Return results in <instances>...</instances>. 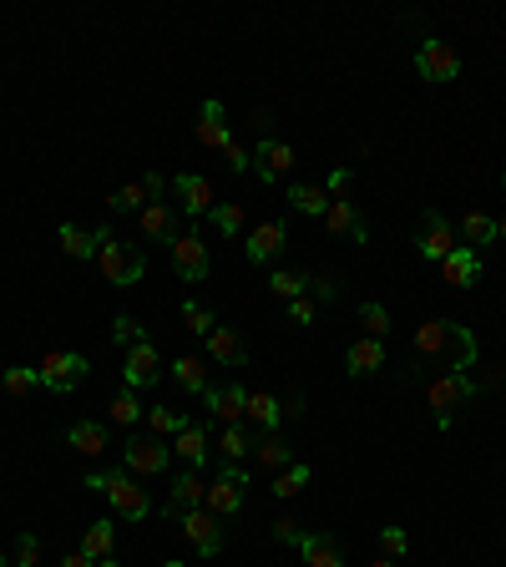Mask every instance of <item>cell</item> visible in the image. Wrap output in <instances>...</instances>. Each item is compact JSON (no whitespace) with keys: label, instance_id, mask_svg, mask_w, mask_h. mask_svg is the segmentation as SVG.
<instances>
[{"label":"cell","instance_id":"33","mask_svg":"<svg viewBox=\"0 0 506 567\" xmlns=\"http://www.w3.org/2000/svg\"><path fill=\"white\" fill-rule=\"evenodd\" d=\"M61 249H66L71 259H92V254H97V233L76 228V223H61Z\"/></svg>","mask_w":506,"mask_h":567},{"label":"cell","instance_id":"36","mask_svg":"<svg viewBox=\"0 0 506 567\" xmlns=\"http://www.w3.org/2000/svg\"><path fill=\"white\" fill-rule=\"evenodd\" d=\"M107 416H112L117 426H137V421H142V405H137V390H117V395H112V405H107Z\"/></svg>","mask_w":506,"mask_h":567},{"label":"cell","instance_id":"44","mask_svg":"<svg viewBox=\"0 0 506 567\" xmlns=\"http://www.w3.org/2000/svg\"><path fill=\"white\" fill-rule=\"evenodd\" d=\"M112 340H117L122 350H132V345H142L147 335H142V324H137L132 314H117V319H112Z\"/></svg>","mask_w":506,"mask_h":567},{"label":"cell","instance_id":"14","mask_svg":"<svg viewBox=\"0 0 506 567\" xmlns=\"http://www.w3.org/2000/svg\"><path fill=\"white\" fill-rule=\"evenodd\" d=\"M289 168H294V147L279 142V137H264L259 152H253V173H259V183H279Z\"/></svg>","mask_w":506,"mask_h":567},{"label":"cell","instance_id":"27","mask_svg":"<svg viewBox=\"0 0 506 567\" xmlns=\"http://www.w3.org/2000/svg\"><path fill=\"white\" fill-rule=\"evenodd\" d=\"M66 441H71V451H81V456H102V451H107V431H102L97 421H76V426L66 431Z\"/></svg>","mask_w":506,"mask_h":567},{"label":"cell","instance_id":"29","mask_svg":"<svg viewBox=\"0 0 506 567\" xmlns=\"http://www.w3.org/2000/svg\"><path fill=\"white\" fill-rule=\"evenodd\" d=\"M248 451H253V431H248V421H243V426H223V436H218V456H223L228 466H238Z\"/></svg>","mask_w":506,"mask_h":567},{"label":"cell","instance_id":"3","mask_svg":"<svg viewBox=\"0 0 506 567\" xmlns=\"http://www.w3.org/2000/svg\"><path fill=\"white\" fill-rule=\"evenodd\" d=\"M471 390H476V385H471L466 375H456V370H446V375H436V380L426 385V400H431V411H436V426H441V431L456 426V411L471 400Z\"/></svg>","mask_w":506,"mask_h":567},{"label":"cell","instance_id":"40","mask_svg":"<svg viewBox=\"0 0 506 567\" xmlns=\"http://www.w3.org/2000/svg\"><path fill=\"white\" fill-rule=\"evenodd\" d=\"M0 385H6L11 395H31V390L41 385V370H31V365H11L6 375H0Z\"/></svg>","mask_w":506,"mask_h":567},{"label":"cell","instance_id":"60","mask_svg":"<svg viewBox=\"0 0 506 567\" xmlns=\"http://www.w3.org/2000/svg\"><path fill=\"white\" fill-rule=\"evenodd\" d=\"M501 188H506V173H501Z\"/></svg>","mask_w":506,"mask_h":567},{"label":"cell","instance_id":"39","mask_svg":"<svg viewBox=\"0 0 506 567\" xmlns=\"http://www.w3.org/2000/svg\"><path fill=\"white\" fill-rule=\"evenodd\" d=\"M360 324H365V330H370V340H385L390 330H395V324H390V309L385 304H360Z\"/></svg>","mask_w":506,"mask_h":567},{"label":"cell","instance_id":"49","mask_svg":"<svg viewBox=\"0 0 506 567\" xmlns=\"http://www.w3.org/2000/svg\"><path fill=\"white\" fill-rule=\"evenodd\" d=\"M304 537H309V532H299L294 517H279V522H274V542H284V547H304Z\"/></svg>","mask_w":506,"mask_h":567},{"label":"cell","instance_id":"55","mask_svg":"<svg viewBox=\"0 0 506 567\" xmlns=\"http://www.w3.org/2000/svg\"><path fill=\"white\" fill-rule=\"evenodd\" d=\"M97 567H127V562H117V557H107V562H97Z\"/></svg>","mask_w":506,"mask_h":567},{"label":"cell","instance_id":"56","mask_svg":"<svg viewBox=\"0 0 506 567\" xmlns=\"http://www.w3.org/2000/svg\"><path fill=\"white\" fill-rule=\"evenodd\" d=\"M375 567H400V562H390V557H380V562H375Z\"/></svg>","mask_w":506,"mask_h":567},{"label":"cell","instance_id":"19","mask_svg":"<svg viewBox=\"0 0 506 567\" xmlns=\"http://www.w3.org/2000/svg\"><path fill=\"white\" fill-rule=\"evenodd\" d=\"M208 355L218 360V365H248V345H243V335L238 330H228V324H218V330L208 335Z\"/></svg>","mask_w":506,"mask_h":567},{"label":"cell","instance_id":"31","mask_svg":"<svg viewBox=\"0 0 506 567\" xmlns=\"http://www.w3.org/2000/svg\"><path fill=\"white\" fill-rule=\"evenodd\" d=\"M253 461H259V466H274V471H284V466H294V446L284 441V436H264L259 441V451H253Z\"/></svg>","mask_w":506,"mask_h":567},{"label":"cell","instance_id":"58","mask_svg":"<svg viewBox=\"0 0 506 567\" xmlns=\"http://www.w3.org/2000/svg\"><path fill=\"white\" fill-rule=\"evenodd\" d=\"M162 567H183V562H178V557H173V562H162Z\"/></svg>","mask_w":506,"mask_h":567},{"label":"cell","instance_id":"35","mask_svg":"<svg viewBox=\"0 0 506 567\" xmlns=\"http://www.w3.org/2000/svg\"><path fill=\"white\" fill-rule=\"evenodd\" d=\"M461 238H466V243H491V238H496V218L481 213V208H471V213L461 218Z\"/></svg>","mask_w":506,"mask_h":567},{"label":"cell","instance_id":"28","mask_svg":"<svg viewBox=\"0 0 506 567\" xmlns=\"http://www.w3.org/2000/svg\"><path fill=\"white\" fill-rule=\"evenodd\" d=\"M289 203H294V213H304V218H324V213H329V193L314 188V183H294V188H289Z\"/></svg>","mask_w":506,"mask_h":567},{"label":"cell","instance_id":"7","mask_svg":"<svg viewBox=\"0 0 506 567\" xmlns=\"http://www.w3.org/2000/svg\"><path fill=\"white\" fill-rule=\"evenodd\" d=\"M173 269H178V279H188V284H203V279L213 274L208 243H203L198 233H178V238H173Z\"/></svg>","mask_w":506,"mask_h":567},{"label":"cell","instance_id":"53","mask_svg":"<svg viewBox=\"0 0 506 567\" xmlns=\"http://www.w3.org/2000/svg\"><path fill=\"white\" fill-rule=\"evenodd\" d=\"M142 183H147V198H152V203H162V193H167V178H162V173H147Z\"/></svg>","mask_w":506,"mask_h":567},{"label":"cell","instance_id":"32","mask_svg":"<svg viewBox=\"0 0 506 567\" xmlns=\"http://www.w3.org/2000/svg\"><path fill=\"white\" fill-rule=\"evenodd\" d=\"M173 380H178L188 395H203V390H208V370H203V360H198V355L173 360Z\"/></svg>","mask_w":506,"mask_h":567},{"label":"cell","instance_id":"50","mask_svg":"<svg viewBox=\"0 0 506 567\" xmlns=\"http://www.w3.org/2000/svg\"><path fill=\"white\" fill-rule=\"evenodd\" d=\"M314 314H319V304H314L309 294H299V299H289V319H294V324H314Z\"/></svg>","mask_w":506,"mask_h":567},{"label":"cell","instance_id":"9","mask_svg":"<svg viewBox=\"0 0 506 567\" xmlns=\"http://www.w3.org/2000/svg\"><path fill=\"white\" fill-rule=\"evenodd\" d=\"M415 249H420V259H431V264H441L451 249H456V228H451V218L446 213H426L420 218V233H415Z\"/></svg>","mask_w":506,"mask_h":567},{"label":"cell","instance_id":"16","mask_svg":"<svg viewBox=\"0 0 506 567\" xmlns=\"http://www.w3.org/2000/svg\"><path fill=\"white\" fill-rule=\"evenodd\" d=\"M183 532H188V542L198 547V557H218V552H223V532H218V517H213L208 507H193V512L183 517Z\"/></svg>","mask_w":506,"mask_h":567},{"label":"cell","instance_id":"5","mask_svg":"<svg viewBox=\"0 0 506 567\" xmlns=\"http://www.w3.org/2000/svg\"><path fill=\"white\" fill-rule=\"evenodd\" d=\"M92 375V365H87V355H66V350H51L46 360H41V385L51 390V395H71L81 380Z\"/></svg>","mask_w":506,"mask_h":567},{"label":"cell","instance_id":"52","mask_svg":"<svg viewBox=\"0 0 506 567\" xmlns=\"http://www.w3.org/2000/svg\"><path fill=\"white\" fill-rule=\"evenodd\" d=\"M107 481H112V471H87L81 476V486H87V492H102V497H107Z\"/></svg>","mask_w":506,"mask_h":567},{"label":"cell","instance_id":"41","mask_svg":"<svg viewBox=\"0 0 506 567\" xmlns=\"http://www.w3.org/2000/svg\"><path fill=\"white\" fill-rule=\"evenodd\" d=\"M304 481H309V466H304V461L284 466V471L274 476V497H294V492H304Z\"/></svg>","mask_w":506,"mask_h":567},{"label":"cell","instance_id":"21","mask_svg":"<svg viewBox=\"0 0 506 567\" xmlns=\"http://www.w3.org/2000/svg\"><path fill=\"white\" fill-rule=\"evenodd\" d=\"M324 223H329V233H340V238H355V243H365V238H370V228H365V218L355 213V203H350V198H345V203H329Z\"/></svg>","mask_w":506,"mask_h":567},{"label":"cell","instance_id":"30","mask_svg":"<svg viewBox=\"0 0 506 567\" xmlns=\"http://www.w3.org/2000/svg\"><path fill=\"white\" fill-rule=\"evenodd\" d=\"M112 547H117V527H112V522H92L87 537H81V552H87L92 562H107Z\"/></svg>","mask_w":506,"mask_h":567},{"label":"cell","instance_id":"20","mask_svg":"<svg viewBox=\"0 0 506 567\" xmlns=\"http://www.w3.org/2000/svg\"><path fill=\"white\" fill-rule=\"evenodd\" d=\"M243 421H248V426H259V431H274V426L284 421V400H279V395H269V390H253V395H248Z\"/></svg>","mask_w":506,"mask_h":567},{"label":"cell","instance_id":"2","mask_svg":"<svg viewBox=\"0 0 506 567\" xmlns=\"http://www.w3.org/2000/svg\"><path fill=\"white\" fill-rule=\"evenodd\" d=\"M97 264H102L107 284H117V289H132L147 274V259L132 249V243H117L112 228H97Z\"/></svg>","mask_w":506,"mask_h":567},{"label":"cell","instance_id":"46","mask_svg":"<svg viewBox=\"0 0 506 567\" xmlns=\"http://www.w3.org/2000/svg\"><path fill=\"white\" fill-rule=\"evenodd\" d=\"M350 188H355V173H350V168H334V173H329V183H324L329 203H345V198H350Z\"/></svg>","mask_w":506,"mask_h":567},{"label":"cell","instance_id":"1","mask_svg":"<svg viewBox=\"0 0 506 567\" xmlns=\"http://www.w3.org/2000/svg\"><path fill=\"white\" fill-rule=\"evenodd\" d=\"M415 355L426 365H446V370L466 375L476 365V335L466 330V324H456V319H426L415 330Z\"/></svg>","mask_w":506,"mask_h":567},{"label":"cell","instance_id":"37","mask_svg":"<svg viewBox=\"0 0 506 567\" xmlns=\"http://www.w3.org/2000/svg\"><path fill=\"white\" fill-rule=\"evenodd\" d=\"M107 203H112V213H132V208L142 213V208H147L152 198H147V183H122V188H117V193H112Z\"/></svg>","mask_w":506,"mask_h":567},{"label":"cell","instance_id":"15","mask_svg":"<svg viewBox=\"0 0 506 567\" xmlns=\"http://www.w3.org/2000/svg\"><path fill=\"white\" fill-rule=\"evenodd\" d=\"M284 238H289L284 218H269V223H259V228L248 233V243H243V254H248V264H269V259H279V249H284Z\"/></svg>","mask_w":506,"mask_h":567},{"label":"cell","instance_id":"47","mask_svg":"<svg viewBox=\"0 0 506 567\" xmlns=\"http://www.w3.org/2000/svg\"><path fill=\"white\" fill-rule=\"evenodd\" d=\"M309 289H314V304H329V299H340V274H319V279H309Z\"/></svg>","mask_w":506,"mask_h":567},{"label":"cell","instance_id":"43","mask_svg":"<svg viewBox=\"0 0 506 567\" xmlns=\"http://www.w3.org/2000/svg\"><path fill=\"white\" fill-rule=\"evenodd\" d=\"M183 324H188V330H193V335H203V340H208V335L218 330V319H213V314H208L203 304H193V299L183 304Z\"/></svg>","mask_w":506,"mask_h":567},{"label":"cell","instance_id":"59","mask_svg":"<svg viewBox=\"0 0 506 567\" xmlns=\"http://www.w3.org/2000/svg\"><path fill=\"white\" fill-rule=\"evenodd\" d=\"M0 567H11V562H6V557H0Z\"/></svg>","mask_w":506,"mask_h":567},{"label":"cell","instance_id":"54","mask_svg":"<svg viewBox=\"0 0 506 567\" xmlns=\"http://www.w3.org/2000/svg\"><path fill=\"white\" fill-rule=\"evenodd\" d=\"M56 567H97V562H92V557H87V552H66V557H61V562H56Z\"/></svg>","mask_w":506,"mask_h":567},{"label":"cell","instance_id":"11","mask_svg":"<svg viewBox=\"0 0 506 567\" xmlns=\"http://www.w3.org/2000/svg\"><path fill=\"white\" fill-rule=\"evenodd\" d=\"M208 502V481L198 476V471H178L173 476V497H167V507H162V517L167 522H183L193 507H203Z\"/></svg>","mask_w":506,"mask_h":567},{"label":"cell","instance_id":"8","mask_svg":"<svg viewBox=\"0 0 506 567\" xmlns=\"http://www.w3.org/2000/svg\"><path fill=\"white\" fill-rule=\"evenodd\" d=\"M167 456H173V446H162L157 436H132L122 446V466L132 476H162L167 471Z\"/></svg>","mask_w":506,"mask_h":567},{"label":"cell","instance_id":"6","mask_svg":"<svg viewBox=\"0 0 506 567\" xmlns=\"http://www.w3.org/2000/svg\"><path fill=\"white\" fill-rule=\"evenodd\" d=\"M107 502H112V507H117V517H127V522H142V517L152 512L147 486H137V481H132V471H112V481H107Z\"/></svg>","mask_w":506,"mask_h":567},{"label":"cell","instance_id":"25","mask_svg":"<svg viewBox=\"0 0 506 567\" xmlns=\"http://www.w3.org/2000/svg\"><path fill=\"white\" fill-rule=\"evenodd\" d=\"M299 552H304V567H345V552L334 547V537H324V532H309Z\"/></svg>","mask_w":506,"mask_h":567},{"label":"cell","instance_id":"51","mask_svg":"<svg viewBox=\"0 0 506 567\" xmlns=\"http://www.w3.org/2000/svg\"><path fill=\"white\" fill-rule=\"evenodd\" d=\"M223 157H228V168H233V173H248V162H253L238 142H228V147H223Z\"/></svg>","mask_w":506,"mask_h":567},{"label":"cell","instance_id":"17","mask_svg":"<svg viewBox=\"0 0 506 567\" xmlns=\"http://www.w3.org/2000/svg\"><path fill=\"white\" fill-rule=\"evenodd\" d=\"M137 228L152 238V243H167L173 249V238H178V218H173V203H147L137 213Z\"/></svg>","mask_w":506,"mask_h":567},{"label":"cell","instance_id":"42","mask_svg":"<svg viewBox=\"0 0 506 567\" xmlns=\"http://www.w3.org/2000/svg\"><path fill=\"white\" fill-rule=\"evenodd\" d=\"M213 223H218V233L238 238L243 233V203H213Z\"/></svg>","mask_w":506,"mask_h":567},{"label":"cell","instance_id":"10","mask_svg":"<svg viewBox=\"0 0 506 567\" xmlns=\"http://www.w3.org/2000/svg\"><path fill=\"white\" fill-rule=\"evenodd\" d=\"M415 71L426 76V81H456V76H461V56H456L451 41H420Z\"/></svg>","mask_w":506,"mask_h":567},{"label":"cell","instance_id":"26","mask_svg":"<svg viewBox=\"0 0 506 567\" xmlns=\"http://www.w3.org/2000/svg\"><path fill=\"white\" fill-rule=\"evenodd\" d=\"M173 451L188 461V466H203L208 461V426H183L173 436Z\"/></svg>","mask_w":506,"mask_h":567},{"label":"cell","instance_id":"12","mask_svg":"<svg viewBox=\"0 0 506 567\" xmlns=\"http://www.w3.org/2000/svg\"><path fill=\"white\" fill-rule=\"evenodd\" d=\"M203 405H208V416L223 421V426H243V411H248V390L243 385H208L203 390Z\"/></svg>","mask_w":506,"mask_h":567},{"label":"cell","instance_id":"22","mask_svg":"<svg viewBox=\"0 0 506 567\" xmlns=\"http://www.w3.org/2000/svg\"><path fill=\"white\" fill-rule=\"evenodd\" d=\"M441 274H446V284L466 289V284H476V279H481V259H476L471 249H451V254L441 259Z\"/></svg>","mask_w":506,"mask_h":567},{"label":"cell","instance_id":"18","mask_svg":"<svg viewBox=\"0 0 506 567\" xmlns=\"http://www.w3.org/2000/svg\"><path fill=\"white\" fill-rule=\"evenodd\" d=\"M173 188H178V198H183V213H193V218L213 213V183H208V178H198V173H178Z\"/></svg>","mask_w":506,"mask_h":567},{"label":"cell","instance_id":"24","mask_svg":"<svg viewBox=\"0 0 506 567\" xmlns=\"http://www.w3.org/2000/svg\"><path fill=\"white\" fill-rule=\"evenodd\" d=\"M380 365H385V345H380V340H370V335H365V340H355V345H350V355H345V370H350V375H375Z\"/></svg>","mask_w":506,"mask_h":567},{"label":"cell","instance_id":"13","mask_svg":"<svg viewBox=\"0 0 506 567\" xmlns=\"http://www.w3.org/2000/svg\"><path fill=\"white\" fill-rule=\"evenodd\" d=\"M122 380H127V390H147V385L162 380V360H157V350H152L147 340L127 350V360H122Z\"/></svg>","mask_w":506,"mask_h":567},{"label":"cell","instance_id":"34","mask_svg":"<svg viewBox=\"0 0 506 567\" xmlns=\"http://www.w3.org/2000/svg\"><path fill=\"white\" fill-rule=\"evenodd\" d=\"M147 426H152L157 436H178V431L188 426V416L178 411V405H152V411H147Z\"/></svg>","mask_w":506,"mask_h":567},{"label":"cell","instance_id":"4","mask_svg":"<svg viewBox=\"0 0 506 567\" xmlns=\"http://www.w3.org/2000/svg\"><path fill=\"white\" fill-rule=\"evenodd\" d=\"M243 497H248V471L243 466H223L218 476H213V486H208V512L213 517H238L243 512Z\"/></svg>","mask_w":506,"mask_h":567},{"label":"cell","instance_id":"57","mask_svg":"<svg viewBox=\"0 0 506 567\" xmlns=\"http://www.w3.org/2000/svg\"><path fill=\"white\" fill-rule=\"evenodd\" d=\"M496 238H506V218H501V223H496Z\"/></svg>","mask_w":506,"mask_h":567},{"label":"cell","instance_id":"45","mask_svg":"<svg viewBox=\"0 0 506 567\" xmlns=\"http://www.w3.org/2000/svg\"><path fill=\"white\" fill-rule=\"evenodd\" d=\"M16 567H41V537L36 532L16 537Z\"/></svg>","mask_w":506,"mask_h":567},{"label":"cell","instance_id":"23","mask_svg":"<svg viewBox=\"0 0 506 567\" xmlns=\"http://www.w3.org/2000/svg\"><path fill=\"white\" fill-rule=\"evenodd\" d=\"M198 142H203V147H218V152H223V147L233 142V137H228V122H223V102H213V97L203 102V122H198Z\"/></svg>","mask_w":506,"mask_h":567},{"label":"cell","instance_id":"48","mask_svg":"<svg viewBox=\"0 0 506 567\" xmlns=\"http://www.w3.org/2000/svg\"><path fill=\"white\" fill-rule=\"evenodd\" d=\"M380 547H385V557H390V562H400V557H405V547H410V537H405L400 527H380Z\"/></svg>","mask_w":506,"mask_h":567},{"label":"cell","instance_id":"38","mask_svg":"<svg viewBox=\"0 0 506 567\" xmlns=\"http://www.w3.org/2000/svg\"><path fill=\"white\" fill-rule=\"evenodd\" d=\"M269 289L289 304V299H299V294H309V274H299V269H279L274 279H269Z\"/></svg>","mask_w":506,"mask_h":567}]
</instances>
